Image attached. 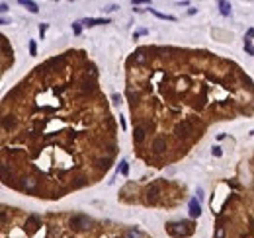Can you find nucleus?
<instances>
[{
	"instance_id": "obj_6",
	"label": "nucleus",
	"mask_w": 254,
	"mask_h": 238,
	"mask_svg": "<svg viewBox=\"0 0 254 238\" xmlns=\"http://www.w3.org/2000/svg\"><path fill=\"white\" fill-rule=\"evenodd\" d=\"M252 35H254V29L250 28L246 31V39H245V49H246V55H254V49H252Z\"/></svg>"
},
{
	"instance_id": "obj_3",
	"label": "nucleus",
	"mask_w": 254,
	"mask_h": 238,
	"mask_svg": "<svg viewBox=\"0 0 254 238\" xmlns=\"http://www.w3.org/2000/svg\"><path fill=\"white\" fill-rule=\"evenodd\" d=\"M90 224H92V219L86 215H74L71 217V229L72 230H88Z\"/></svg>"
},
{
	"instance_id": "obj_19",
	"label": "nucleus",
	"mask_w": 254,
	"mask_h": 238,
	"mask_svg": "<svg viewBox=\"0 0 254 238\" xmlns=\"http://www.w3.org/2000/svg\"><path fill=\"white\" fill-rule=\"evenodd\" d=\"M4 23H10L8 20H0V25H4Z\"/></svg>"
},
{
	"instance_id": "obj_5",
	"label": "nucleus",
	"mask_w": 254,
	"mask_h": 238,
	"mask_svg": "<svg viewBox=\"0 0 254 238\" xmlns=\"http://www.w3.org/2000/svg\"><path fill=\"white\" fill-rule=\"evenodd\" d=\"M145 139H147L145 129L137 125V127H135V133H133V140H135V145H143V143H145Z\"/></svg>"
},
{
	"instance_id": "obj_15",
	"label": "nucleus",
	"mask_w": 254,
	"mask_h": 238,
	"mask_svg": "<svg viewBox=\"0 0 254 238\" xmlns=\"http://www.w3.org/2000/svg\"><path fill=\"white\" fill-rule=\"evenodd\" d=\"M45 29H47V23H41V25H39V33H41V39H43V35H45Z\"/></svg>"
},
{
	"instance_id": "obj_10",
	"label": "nucleus",
	"mask_w": 254,
	"mask_h": 238,
	"mask_svg": "<svg viewBox=\"0 0 254 238\" xmlns=\"http://www.w3.org/2000/svg\"><path fill=\"white\" fill-rule=\"evenodd\" d=\"M219 8H221V14L223 16H229L231 14V4H229V2H219Z\"/></svg>"
},
{
	"instance_id": "obj_8",
	"label": "nucleus",
	"mask_w": 254,
	"mask_h": 238,
	"mask_svg": "<svg viewBox=\"0 0 254 238\" xmlns=\"http://www.w3.org/2000/svg\"><path fill=\"white\" fill-rule=\"evenodd\" d=\"M80 23H84V25L92 28V25H100V23H109V20H108V18H100V20H92V18H88V20H84V22H80Z\"/></svg>"
},
{
	"instance_id": "obj_18",
	"label": "nucleus",
	"mask_w": 254,
	"mask_h": 238,
	"mask_svg": "<svg viewBox=\"0 0 254 238\" xmlns=\"http://www.w3.org/2000/svg\"><path fill=\"white\" fill-rule=\"evenodd\" d=\"M0 12H8V4H0Z\"/></svg>"
},
{
	"instance_id": "obj_2",
	"label": "nucleus",
	"mask_w": 254,
	"mask_h": 238,
	"mask_svg": "<svg viewBox=\"0 0 254 238\" xmlns=\"http://www.w3.org/2000/svg\"><path fill=\"white\" fill-rule=\"evenodd\" d=\"M160 193H162V182H155L145 189V203L147 205H158Z\"/></svg>"
},
{
	"instance_id": "obj_14",
	"label": "nucleus",
	"mask_w": 254,
	"mask_h": 238,
	"mask_svg": "<svg viewBox=\"0 0 254 238\" xmlns=\"http://www.w3.org/2000/svg\"><path fill=\"white\" fill-rule=\"evenodd\" d=\"M29 53H31V55H35V53H37V45H35V41L29 43Z\"/></svg>"
},
{
	"instance_id": "obj_12",
	"label": "nucleus",
	"mask_w": 254,
	"mask_h": 238,
	"mask_svg": "<svg viewBox=\"0 0 254 238\" xmlns=\"http://www.w3.org/2000/svg\"><path fill=\"white\" fill-rule=\"evenodd\" d=\"M211 152H213V156H217V158H219V156L223 154V150H221V146H213Z\"/></svg>"
},
{
	"instance_id": "obj_7",
	"label": "nucleus",
	"mask_w": 254,
	"mask_h": 238,
	"mask_svg": "<svg viewBox=\"0 0 254 238\" xmlns=\"http://www.w3.org/2000/svg\"><path fill=\"white\" fill-rule=\"evenodd\" d=\"M190 215H192V217H199V215H201V205L198 203V199L190 201Z\"/></svg>"
},
{
	"instance_id": "obj_17",
	"label": "nucleus",
	"mask_w": 254,
	"mask_h": 238,
	"mask_svg": "<svg viewBox=\"0 0 254 238\" xmlns=\"http://www.w3.org/2000/svg\"><path fill=\"white\" fill-rule=\"evenodd\" d=\"M104 10H106V12H113V10H118V6L112 4V6H108V8H104Z\"/></svg>"
},
{
	"instance_id": "obj_9",
	"label": "nucleus",
	"mask_w": 254,
	"mask_h": 238,
	"mask_svg": "<svg viewBox=\"0 0 254 238\" xmlns=\"http://www.w3.org/2000/svg\"><path fill=\"white\" fill-rule=\"evenodd\" d=\"M20 4L22 6H26V8L29 10V12H33V14H35V12H37V4H35V2H29V0H20Z\"/></svg>"
},
{
	"instance_id": "obj_16",
	"label": "nucleus",
	"mask_w": 254,
	"mask_h": 238,
	"mask_svg": "<svg viewBox=\"0 0 254 238\" xmlns=\"http://www.w3.org/2000/svg\"><path fill=\"white\" fill-rule=\"evenodd\" d=\"M112 100H113L115 103H119V102H121V98H119V94H113V96H112Z\"/></svg>"
},
{
	"instance_id": "obj_1",
	"label": "nucleus",
	"mask_w": 254,
	"mask_h": 238,
	"mask_svg": "<svg viewBox=\"0 0 254 238\" xmlns=\"http://www.w3.org/2000/svg\"><path fill=\"white\" fill-rule=\"evenodd\" d=\"M166 230H168L170 236L182 238V236H190V234H193L196 226H193L192 221H180V223H168V224H166Z\"/></svg>"
},
{
	"instance_id": "obj_11",
	"label": "nucleus",
	"mask_w": 254,
	"mask_h": 238,
	"mask_svg": "<svg viewBox=\"0 0 254 238\" xmlns=\"http://www.w3.org/2000/svg\"><path fill=\"white\" fill-rule=\"evenodd\" d=\"M119 172H121L123 176H127V174H129V164H127L125 160H123V162L119 164Z\"/></svg>"
},
{
	"instance_id": "obj_13",
	"label": "nucleus",
	"mask_w": 254,
	"mask_h": 238,
	"mask_svg": "<svg viewBox=\"0 0 254 238\" xmlns=\"http://www.w3.org/2000/svg\"><path fill=\"white\" fill-rule=\"evenodd\" d=\"M72 29H74V33L78 35V33L82 31V28H80V22H74V23H72Z\"/></svg>"
},
{
	"instance_id": "obj_4",
	"label": "nucleus",
	"mask_w": 254,
	"mask_h": 238,
	"mask_svg": "<svg viewBox=\"0 0 254 238\" xmlns=\"http://www.w3.org/2000/svg\"><path fill=\"white\" fill-rule=\"evenodd\" d=\"M41 229V219H39L37 215H29L28 219H26V224H24V230H26V234H35L37 230Z\"/></svg>"
}]
</instances>
